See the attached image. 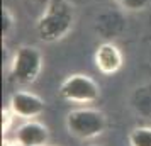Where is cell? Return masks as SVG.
Segmentation results:
<instances>
[{"mask_svg":"<svg viewBox=\"0 0 151 146\" xmlns=\"http://www.w3.org/2000/svg\"><path fill=\"white\" fill-rule=\"evenodd\" d=\"M75 22V5L70 0H48L36 21V34L42 42H58L73 31Z\"/></svg>","mask_w":151,"mask_h":146,"instance_id":"obj_1","label":"cell"},{"mask_svg":"<svg viewBox=\"0 0 151 146\" xmlns=\"http://www.w3.org/2000/svg\"><path fill=\"white\" fill-rule=\"evenodd\" d=\"M66 131L76 139H95L104 134L107 127V117L102 111L92 107H80L73 109L65 117Z\"/></svg>","mask_w":151,"mask_h":146,"instance_id":"obj_2","label":"cell"},{"mask_svg":"<svg viewBox=\"0 0 151 146\" xmlns=\"http://www.w3.org/2000/svg\"><path fill=\"white\" fill-rule=\"evenodd\" d=\"M42 63H44V58H42L41 49L31 44H22L15 49L14 56L10 60L9 75L17 83L31 85L41 75Z\"/></svg>","mask_w":151,"mask_h":146,"instance_id":"obj_3","label":"cell"},{"mask_svg":"<svg viewBox=\"0 0 151 146\" xmlns=\"http://www.w3.org/2000/svg\"><path fill=\"white\" fill-rule=\"evenodd\" d=\"M60 99L70 104H93L100 97V87L95 80L85 73L68 75L60 85Z\"/></svg>","mask_w":151,"mask_h":146,"instance_id":"obj_4","label":"cell"},{"mask_svg":"<svg viewBox=\"0 0 151 146\" xmlns=\"http://www.w3.org/2000/svg\"><path fill=\"white\" fill-rule=\"evenodd\" d=\"M9 109L14 112L15 117L29 121V119H36L41 116L46 109V102L37 93L27 90H17L9 99Z\"/></svg>","mask_w":151,"mask_h":146,"instance_id":"obj_5","label":"cell"},{"mask_svg":"<svg viewBox=\"0 0 151 146\" xmlns=\"http://www.w3.org/2000/svg\"><path fill=\"white\" fill-rule=\"evenodd\" d=\"M95 32L105 41H112L126 31V17L122 9H105L95 15Z\"/></svg>","mask_w":151,"mask_h":146,"instance_id":"obj_6","label":"cell"},{"mask_svg":"<svg viewBox=\"0 0 151 146\" xmlns=\"http://www.w3.org/2000/svg\"><path fill=\"white\" fill-rule=\"evenodd\" d=\"M93 63L102 75H114L124 65L122 51L112 41H104L95 48Z\"/></svg>","mask_w":151,"mask_h":146,"instance_id":"obj_7","label":"cell"},{"mask_svg":"<svg viewBox=\"0 0 151 146\" xmlns=\"http://www.w3.org/2000/svg\"><path fill=\"white\" fill-rule=\"evenodd\" d=\"M14 139L19 146H48L49 129L39 121L29 119L15 129Z\"/></svg>","mask_w":151,"mask_h":146,"instance_id":"obj_8","label":"cell"},{"mask_svg":"<svg viewBox=\"0 0 151 146\" xmlns=\"http://www.w3.org/2000/svg\"><path fill=\"white\" fill-rule=\"evenodd\" d=\"M131 107L143 117H151V83L136 87L131 93Z\"/></svg>","mask_w":151,"mask_h":146,"instance_id":"obj_9","label":"cell"},{"mask_svg":"<svg viewBox=\"0 0 151 146\" xmlns=\"http://www.w3.org/2000/svg\"><path fill=\"white\" fill-rule=\"evenodd\" d=\"M129 146H151V127L150 126H136L127 136Z\"/></svg>","mask_w":151,"mask_h":146,"instance_id":"obj_10","label":"cell"},{"mask_svg":"<svg viewBox=\"0 0 151 146\" xmlns=\"http://www.w3.org/2000/svg\"><path fill=\"white\" fill-rule=\"evenodd\" d=\"M15 27V15L9 7H2V37L7 39Z\"/></svg>","mask_w":151,"mask_h":146,"instance_id":"obj_11","label":"cell"},{"mask_svg":"<svg viewBox=\"0 0 151 146\" xmlns=\"http://www.w3.org/2000/svg\"><path fill=\"white\" fill-rule=\"evenodd\" d=\"M114 2L126 12H139L151 4V0H114Z\"/></svg>","mask_w":151,"mask_h":146,"instance_id":"obj_12","label":"cell"},{"mask_svg":"<svg viewBox=\"0 0 151 146\" xmlns=\"http://www.w3.org/2000/svg\"><path fill=\"white\" fill-rule=\"evenodd\" d=\"M14 112L10 111V109H2V134H5V132L10 129V126H12V122H14Z\"/></svg>","mask_w":151,"mask_h":146,"instance_id":"obj_13","label":"cell"},{"mask_svg":"<svg viewBox=\"0 0 151 146\" xmlns=\"http://www.w3.org/2000/svg\"><path fill=\"white\" fill-rule=\"evenodd\" d=\"M2 146H19L17 145V141H12V139H7V138H4L2 139Z\"/></svg>","mask_w":151,"mask_h":146,"instance_id":"obj_14","label":"cell"},{"mask_svg":"<svg viewBox=\"0 0 151 146\" xmlns=\"http://www.w3.org/2000/svg\"><path fill=\"white\" fill-rule=\"evenodd\" d=\"M48 146H58V145H48Z\"/></svg>","mask_w":151,"mask_h":146,"instance_id":"obj_15","label":"cell"},{"mask_svg":"<svg viewBox=\"0 0 151 146\" xmlns=\"http://www.w3.org/2000/svg\"><path fill=\"white\" fill-rule=\"evenodd\" d=\"M92 146H100V145H92Z\"/></svg>","mask_w":151,"mask_h":146,"instance_id":"obj_16","label":"cell"}]
</instances>
